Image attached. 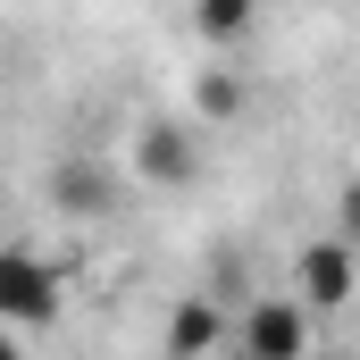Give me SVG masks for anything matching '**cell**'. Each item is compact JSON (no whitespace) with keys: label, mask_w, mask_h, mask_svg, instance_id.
<instances>
[{"label":"cell","mask_w":360,"mask_h":360,"mask_svg":"<svg viewBox=\"0 0 360 360\" xmlns=\"http://www.w3.org/2000/svg\"><path fill=\"white\" fill-rule=\"evenodd\" d=\"M360 293V252L344 226H327V235H310L302 252H293V302L310 310V319H335V310H352Z\"/></svg>","instance_id":"3957f363"},{"label":"cell","mask_w":360,"mask_h":360,"mask_svg":"<svg viewBox=\"0 0 360 360\" xmlns=\"http://www.w3.org/2000/svg\"><path fill=\"white\" fill-rule=\"evenodd\" d=\"M160 352L168 360H201V352H226V310L210 302V293H184L176 319L160 327Z\"/></svg>","instance_id":"8992f818"},{"label":"cell","mask_w":360,"mask_h":360,"mask_svg":"<svg viewBox=\"0 0 360 360\" xmlns=\"http://www.w3.org/2000/svg\"><path fill=\"white\" fill-rule=\"evenodd\" d=\"M59 302H68L59 260L34 252V243H17V235H0V327L8 335H34V327L59 319Z\"/></svg>","instance_id":"6da1fadb"},{"label":"cell","mask_w":360,"mask_h":360,"mask_svg":"<svg viewBox=\"0 0 360 360\" xmlns=\"http://www.w3.org/2000/svg\"><path fill=\"white\" fill-rule=\"evenodd\" d=\"M193 34L210 51H235V42L260 34V0H193Z\"/></svg>","instance_id":"52a82bcc"},{"label":"cell","mask_w":360,"mask_h":360,"mask_svg":"<svg viewBox=\"0 0 360 360\" xmlns=\"http://www.w3.org/2000/svg\"><path fill=\"white\" fill-rule=\"evenodd\" d=\"M226 352H243V360H310L319 352V319L293 293H252L226 319Z\"/></svg>","instance_id":"7a4b0ae2"},{"label":"cell","mask_w":360,"mask_h":360,"mask_svg":"<svg viewBox=\"0 0 360 360\" xmlns=\"http://www.w3.org/2000/svg\"><path fill=\"white\" fill-rule=\"evenodd\" d=\"M243 101H252V92H243L235 68H210V76L193 84V109H201V117H243Z\"/></svg>","instance_id":"ba28073f"},{"label":"cell","mask_w":360,"mask_h":360,"mask_svg":"<svg viewBox=\"0 0 360 360\" xmlns=\"http://www.w3.org/2000/svg\"><path fill=\"white\" fill-rule=\"evenodd\" d=\"M126 160H134V176H143V184H160V193H184V184L201 176V143L184 134L176 117H143Z\"/></svg>","instance_id":"277c9868"},{"label":"cell","mask_w":360,"mask_h":360,"mask_svg":"<svg viewBox=\"0 0 360 360\" xmlns=\"http://www.w3.org/2000/svg\"><path fill=\"white\" fill-rule=\"evenodd\" d=\"M51 210H59V218H109V210H117L109 160H51Z\"/></svg>","instance_id":"5b68a950"}]
</instances>
